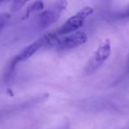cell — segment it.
I'll return each instance as SVG.
<instances>
[{
	"mask_svg": "<svg viewBox=\"0 0 129 129\" xmlns=\"http://www.w3.org/2000/svg\"><path fill=\"white\" fill-rule=\"evenodd\" d=\"M111 54V44L110 39L106 38L99 44L93 55L90 57L89 60L87 63L85 71L87 74H90L96 72L104 63L110 57Z\"/></svg>",
	"mask_w": 129,
	"mask_h": 129,
	"instance_id": "cell-2",
	"label": "cell"
},
{
	"mask_svg": "<svg viewBox=\"0 0 129 129\" xmlns=\"http://www.w3.org/2000/svg\"><path fill=\"white\" fill-rule=\"evenodd\" d=\"M45 45H46V36H43L42 38H40V39L36 40V42H34L32 44L28 45V46L26 47L25 49H23V50L20 52V54L14 58L13 64H16V63L20 62V61L26 60V59L31 57L34 54H36L40 49H42L43 47H45Z\"/></svg>",
	"mask_w": 129,
	"mask_h": 129,
	"instance_id": "cell-5",
	"label": "cell"
},
{
	"mask_svg": "<svg viewBox=\"0 0 129 129\" xmlns=\"http://www.w3.org/2000/svg\"><path fill=\"white\" fill-rule=\"evenodd\" d=\"M128 62H129V57H128Z\"/></svg>",
	"mask_w": 129,
	"mask_h": 129,
	"instance_id": "cell-11",
	"label": "cell"
},
{
	"mask_svg": "<svg viewBox=\"0 0 129 129\" xmlns=\"http://www.w3.org/2000/svg\"><path fill=\"white\" fill-rule=\"evenodd\" d=\"M5 22H6V19H5L4 17H1V18H0V28L4 26Z\"/></svg>",
	"mask_w": 129,
	"mask_h": 129,
	"instance_id": "cell-8",
	"label": "cell"
},
{
	"mask_svg": "<svg viewBox=\"0 0 129 129\" xmlns=\"http://www.w3.org/2000/svg\"><path fill=\"white\" fill-rule=\"evenodd\" d=\"M43 8H44V5H43V1H42V0H37V1L33 3L31 6H28L26 15L28 16V15H30L31 13H36V12L42 11Z\"/></svg>",
	"mask_w": 129,
	"mask_h": 129,
	"instance_id": "cell-6",
	"label": "cell"
},
{
	"mask_svg": "<svg viewBox=\"0 0 129 129\" xmlns=\"http://www.w3.org/2000/svg\"><path fill=\"white\" fill-rule=\"evenodd\" d=\"M27 1H29V0H14L13 6H12V10H13V12H18L19 10H20L23 7L24 5H25Z\"/></svg>",
	"mask_w": 129,
	"mask_h": 129,
	"instance_id": "cell-7",
	"label": "cell"
},
{
	"mask_svg": "<svg viewBox=\"0 0 129 129\" xmlns=\"http://www.w3.org/2000/svg\"><path fill=\"white\" fill-rule=\"evenodd\" d=\"M3 1H5V0H0V3H2Z\"/></svg>",
	"mask_w": 129,
	"mask_h": 129,
	"instance_id": "cell-10",
	"label": "cell"
},
{
	"mask_svg": "<svg viewBox=\"0 0 129 129\" xmlns=\"http://www.w3.org/2000/svg\"><path fill=\"white\" fill-rule=\"evenodd\" d=\"M123 16H129V6H128V7L125 10V12L123 13Z\"/></svg>",
	"mask_w": 129,
	"mask_h": 129,
	"instance_id": "cell-9",
	"label": "cell"
},
{
	"mask_svg": "<svg viewBox=\"0 0 129 129\" xmlns=\"http://www.w3.org/2000/svg\"><path fill=\"white\" fill-rule=\"evenodd\" d=\"M94 13V9L90 6H85L81 11H79L77 13L69 18L67 21L64 22L61 27L57 28V30L55 32V34L58 36H66L69 35L71 33H74L75 31L80 30L81 27L84 25V22L86 19L89 15H91Z\"/></svg>",
	"mask_w": 129,
	"mask_h": 129,
	"instance_id": "cell-1",
	"label": "cell"
},
{
	"mask_svg": "<svg viewBox=\"0 0 129 129\" xmlns=\"http://www.w3.org/2000/svg\"><path fill=\"white\" fill-rule=\"evenodd\" d=\"M87 41L88 35L84 31L78 30L66 36H58L56 35L51 47L57 50H70L84 44Z\"/></svg>",
	"mask_w": 129,
	"mask_h": 129,
	"instance_id": "cell-4",
	"label": "cell"
},
{
	"mask_svg": "<svg viewBox=\"0 0 129 129\" xmlns=\"http://www.w3.org/2000/svg\"><path fill=\"white\" fill-rule=\"evenodd\" d=\"M67 0H57L48 9L43 11L38 17V26L41 28H47L54 24L59 18L63 12L67 8Z\"/></svg>",
	"mask_w": 129,
	"mask_h": 129,
	"instance_id": "cell-3",
	"label": "cell"
}]
</instances>
